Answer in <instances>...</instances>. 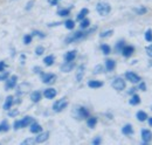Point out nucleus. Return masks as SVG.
I'll return each instance as SVG.
<instances>
[{"label":"nucleus","instance_id":"f257e3e1","mask_svg":"<svg viewBox=\"0 0 152 145\" xmlns=\"http://www.w3.org/2000/svg\"><path fill=\"white\" fill-rule=\"evenodd\" d=\"M96 28H93V29H89V31H87V32H83V31H78V32H75L74 34H72V35L67 36L66 37V40H64V42L68 45V43H72V42H74V41H78V40H82V39H84L87 35H89L90 33H93L94 31H95Z\"/></svg>","mask_w":152,"mask_h":145},{"label":"nucleus","instance_id":"f03ea898","mask_svg":"<svg viewBox=\"0 0 152 145\" xmlns=\"http://www.w3.org/2000/svg\"><path fill=\"white\" fill-rule=\"evenodd\" d=\"M33 122H34V119L31 116H26V117H23V119L15 121L14 124H13V127H14V130H19L21 127H26L28 125H31Z\"/></svg>","mask_w":152,"mask_h":145},{"label":"nucleus","instance_id":"7ed1b4c3","mask_svg":"<svg viewBox=\"0 0 152 145\" xmlns=\"http://www.w3.org/2000/svg\"><path fill=\"white\" fill-rule=\"evenodd\" d=\"M96 11L98 12L99 15L105 17V15H108V14L110 13L111 7H110V5H109L108 2H98V4L96 5Z\"/></svg>","mask_w":152,"mask_h":145},{"label":"nucleus","instance_id":"20e7f679","mask_svg":"<svg viewBox=\"0 0 152 145\" xmlns=\"http://www.w3.org/2000/svg\"><path fill=\"white\" fill-rule=\"evenodd\" d=\"M125 86H126V83H125V81L122 78V77H117V78H115L114 81H113V83H111V87L114 88L115 90H124L125 89Z\"/></svg>","mask_w":152,"mask_h":145},{"label":"nucleus","instance_id":"39448f33","mask_svg":"<svg viewBox=\"0 0 152 145\" xmlns=\"http://www.w3.org/2000/svg\"><path fill=\"white\" fill-rule=\"evenodd\" d=\"M67 105H68V101H67L66 98H61V100L56 101V102L53 104V110H54L55 112H60V111H62L63 109L66 108Z\"/></svg>","mask_w":152,"mask_h":145},{"label":"nucleus","instance_id":"423d86ee","mask_svg":"<svg viewBox=\"0 0 152 145\" xmlns=\"http://www.w3.org/2000/svg\"><path fill=\"white\" fill-rule=\"evenodd\" d=\"M41 78H42V82L46 83V84H52L55 82L56 80V75L55 74H43L41 72Z\"/></svg>","mask_w":152,"mask_h":145},{"label":"nucleus","instance_id":"0eeeda50","mask_svg":"<svg viewBox=\"0 0 152 145\" xmlns=\"http://www.w3.org/2000/svg\"><path fill=\"white\" fill-rule=\"evenodd\" d=\"M125 78H126L128 81H130L131 83H139V82H140V77L133 72H125Z\"/></svg>","mask_w":152,"mask_h":145},{"label":"nucleus","instance_id":"6e6552de","mask_svg":"<svg viewBox=\"0 0 152 145\" xmlns=\"http://www.w3.org/2000/svg\"><path fill=\"white\" fill-rule=\"evenodd\" d=\"M142 139H143V144H149L152 139V132L148 129L142 130Z\"/></svg>","mask_w":152,"mask_h":145},{"label":"nucleus","instance_id":"1a4fd4ad","mask_svg":"<svg viewBox=\"0 0 152 145\" xmlns=\"http://www.w3.org/2000/svg\"><path fill=\"white\" fill-rule=\"evenodd\" d=\"M17 81H18V76L17 75H13L11 77H8L6 80V89H14V87L17 86Z\"/></svg>","mask_w":152,"mask_h":145},{"label":"nucleus","instance_id":"9d476101","mask_svg":"<svg viewBox=\"0 0 152 145\" xmlns=\"http://www.w3.org/2000/svg\"><path fill=\"white\" fill-rule=\"evenodd\" d=\"M74 67H75V62L74 61H70V62H64L60 67V69H61V72H69L74 69Z\"/></svg>","mask_w":152,"mask_h":145},{"label":"nucleus","instance_id":"9b49d317","mask_svg":"<svg viewBox=\"0 0 152 145\" xmlns=\"http://www.w3.org/2000/svg\"><path fill=\"white\" fill-rule=\"evenodd\" d=\"M77 112H78V118H80V119L88 118V117L90 116L89 110H88L87 108H84V107H80V108L77 109Z\"/></svg>","mask_w":152,"mask_h":145},{"label":"nucleus","instance_id":"f8f14e48","mask_svg":"<svg viewBox=\"0 0 152 145\" xmlns=\"http://www.w3.org/2000/svg\"><path fill=\"white\" fill-rule=\"evenodd\" d=\"M133 52H134L133 46H124L121 53H122V55H123L124 57H130V56L133 54Z\"/></svg>","mask_w":152,"mask_h":145},{"label":"nucleus","instance_id":"ddd939ff","mask_svg":"<svg viewBox=\"0 0 152 145\" xmlns=\"http://www.w3.org/2000/svg\"><path fill=\"white\" fill-rule=\"evenodd\" d=\"M56 94L57 92L54 88H48V89H46V90L43 91V96L46 98H48V100H53L56 96Z\"/></svg>","mask_w":152,"mask_h":145},{"label":"nucleus","instance_id":"4468645a","mask_svg":"<svg viewBox=\"0 0 152 145\" xmlns=\"http://www.w3.org/2000/svg\"><path fill=\"white\" fill-rule=\"evenodd\" d=\"M13 104H14V97L13 96H7L6 100H5V103H4V109L8 111V110H11Z\"/></svg>","mask_w":152,"mask_h":145},{"label":"nucleus","instance_id":"2eb2a0df","mask_svg":"<svg viewBox=\"0 0 152 145\" xmlns=\"http://www.w3.org/2000/svg\"><path fill=\"white\" fill-rule=\"evenodd\" d=\"M48 137H49V132L48 131L42 132V133H40L38 137L35 138V143H43V142H46L48 139Z\"/></svg>","mask_w":152,"mask_h":145},{"label":"nucleus","instance_id":"dca6fc26","mask_svg":"<svg viewBox=\"0 0 152 145\" xmlns=\"http://www.w3.org/2000/svg\"><path fill=\"white\" fill-rule=\"evenodd\" d=\"M76 51H70V52H68V53H66L64 55V61L66 62H70V61H74L76 59Z\"/></svg>","mask_w":152,"mask_h":145},{"label":"nucleus","instance_id":"f3484780","mask_svg":"<svg viewBox=\"0 0 152 145\" xmlns=\"http://www.w3.org/2000/svg\"><path fill=\"white\" fill-rule=\"evenodd\" d=\"M122 133L125 136H130L133 133V127L131 124H125L124 127H122Z\"/></svg>","mask_w":152,"mask_h":145},{"label":"nucleus","instance_id":"a211bd4d","mask_svg":"<svg viewBox=\"0 0 152 145\" xmlns=\"http://www.w3.org/2000/svg\"><path fill=\"white\" fill-rule=\"evenodd\" d=\"M31 132L32 133H40L41 131H42V127L39 124V123H37V122H33L32 124H31Z\"/></svg>","mask_w":152,"mask_h":145},{"label":"nucleus","instance_id":"6ab92c4d","mask_svg":"<svg viewBox=\"0 0 152 145\" xmlns=\"http://www.w3.org/2000/svg\"><path fill=\"white\" fill-rule=\"evenodd\" d=\"M115 67H116V62H115L113 59H108V60H105V68H107L108 72L114 70Z\"/></svg>","mask_w":152,"mask_h":145},{"label":"nucleus","instance_id":"aec40b11","mask_svg":"<svg viewBox=\"0 0 152 145\" xmlns=\"http://www.w3.org/2000/svg\"><path fill=\"white\" fill-rule=\"evenodd\" d=\"M88 87L89 88H101V87H103V82H101V81H97V80H91V81H89L88 82Z\"/></svg>","mask_w":152,"mask_h":145},{"label":"nucleus","instance_id":"412c9836","mask_svg":"<svg viewBox=\"0 0 152 145\" xmlns=\"http://www.w3.org/2000/svg\"><path fill=\"white\" fill-rule=\"evenodd\" d=\"M84 69H86V67H84L83 64L78 67L77 72H76V80H77V82H80V81L83 78V75H84Z\"/></svg>","mask_w":152,"mask_h":145},{"label":"nucleus","instance_id":"4be33fe9","mask_svg":"<svg viewBox=\"0 0 152 145\" xmlns=\"http://www.w3.org/2000/svg\"><path fill=\"white\" fill-rule=\"evenodd\" d=\"M41 97H42V94H41L39 90L33 91V92H32V95H31V100H32L34 103H38L39 101L41 100Z\"/></svg>","mask_w":152,"mask_h":145},{"label":"nucleus","instance_id":"5701e85b","mask_svg":"<svg viewBox=\"0 0 152 145\" xmlns=\"http://www.w3.org/2000/svg\"><path fill=\"white\" fill-rule=\"evenodd\" d=\"M54 61H55V57H54V55H48V56H46V57L43 59V62H45V64H46L47 67H50V66H53Z\"/></svg>","mask_w":152,"mask_h":145},{"label":"nucleus","instance_id":"b1692460","mask_svg":"<svg viewBox=\"0 0 152 145\" xmlns=\"http://www.w3.org/2000/svg\"><path fill=\"white\" fill-rule=\"evenodd\" d=\"M88 14H89V10H88V8H82V10L80 11V13L77 14L76 18H77L78 21H81V20H83V19L86 18Z\"/></svg>","mask_w":152,"mask_h":145},{"label":"nucleus","instance_id":"393cba45","mask_svg":"<svg viewBox=\"0 0 152 145\" xmlns=\"http://www.w3.org/2000/svg\"><path fill=\"white\" fill-rule=\"evenodd\" d=\"M129 103H130L131 105H138V104L140 103V97H139V95L133 94L132 97H131L130 101H129Z\"/></svg>","mask_w":152,"mask_h":145},{"label":"nucleus","instance_id":"a878e982","mask_svg":"<svg viewBox=\"0 0 152 145\" xmlns=\"http://www.w3.org/2000/svg\"><path fill=\"white\" fill-rule=\"evenodd\" d=\"M136 117H137V119H138L139 122H144V121H146V118H148V114H146L145 111H138V112L136 114Z\"/></svg>","mask_w":152,"mask_h":145},{"label":"nucleus","instance_id":"bb28decb","mask_svg":"<svg viewBox=\"0 0 152 145\" xmlns=\"http://www.w3.org/2000/svg\"><path fill=\"white\" fill-rule=\"evenodd\" d=\"M64 27H66L67 29H69V31L74 29V27H75V21H74V20L68 19L67 21H64Z\"/></svg>","mask_w":152,"mask_h":145},{"label":"nucleus","instance_id":"cd10ccee","mask_svg":"<svg viewBox=\"0 0 152 145\" xmlns=\"http://www.w3.org/2000/svg\"><path fill=\"white\" fill-rule=\"evenodd\" d=\"M70 14V8H62L57 11V15L60 17H68Z\"/></svg>","mask_w":152,"mask_h":145},{"label":"nucleus","instance_id":"c85d7f7f","mask_svg":"<svg viewBox=\"0 0 152 145\" xmlns=\"http://www.w3.org/2000/svg\"><path fill=\"white\" fill-rule=\"evenodd\" d=\"M87 124H88V127H95V125L97 124V118L96 117H88V121H87Z\"/></svg>","mask_w":152,"mask_h":145},{"label":"nucleus","instance_id":"c756f323","mask_svg":"<svg viewBox=\"0 0 152 145\" xmlns=\"http://www.w3.org/2000/svg\"><path fill=\"white\" fill-rule=\"evenodd\" d=\"M124 46H125V42H124V40H121V41H118V42L116 43V47H115V51H116L117 53H121Z\"/></svg>","mask_w":152,"mask_h":145},{"label":"nucleus","instance_id":"7c9ffc66","mask_svg":"<svg viewBox=\"0 0 152 145\" xmlns=\"http://www.w3.org/2000/svg\"><path fill=\"white\" fill-rule=\"evenodd\" d=\"M101 51H102V53H103L104 55H109L110 54V52H111V48H110L109 45L103 43V45L101 46Z\"/></svg>","mask_w":152,"mask_h":145},{"label":"nucleus","instance_id":"2f4dec72","mask_svg":"<svg viewBox=\"0 0 152 145\" xmlns=\"http://www.w3.org/2000/svg\"><path fill=\"white\" fill-rule=\"evenodd\" d=\"M89 25H90V21H89V19H83V20H81V23H80V27H81V29H86V28H88L89 27Z\"/></svg>","mask_w":152,"mask_h":145},{"label":"nucleus","instance_id":"473e14b6","mask_svg":"<svg viewBox=\"0 0 152 145\" xmlns=\"http://www.w3.org/2000/svg\"><path fill=\"white\" fill-rule=\"evenodd\" d=\"M133 11H134L137 14L143 15V14H145V13L148 12V8H146V7H137V8H133Z\"/></svg>","mask_w":152,"mask_h":145},{"label":"nucleus","instance_id":"72a5a7b5","mask_svg":"<svg viewBox=\"0 0 152 145\" xmlns=\"http://www.w3.org/2000/svg\"><path fill=\"white\" fill-rule=\"evenodd\" d=\"M144 37L148 42H152V29H148L144 34Z\"/></svg>","mask_w":152,"mask_h":145},{"label":"nucleus","instance_id":"f704fd0d","mask_svg":"<svg viewBox=\"0 0 152 145\" xmlns=\"http://www.w3.org/2000/svg\"><path fill=\"white\" fill-rule=\"evenodd\" d=\"M32 40H33L32 34H26V35L23 36V43H25V45H29V43L32 42Z\"/></svg>","mask_w":152,"mask_h":145},{"label":"nucleus","instance_id":"c9c22d12","mask_svg":"<svg viewBox=\"0 0 152 145\" xmlns=\"http://www.w3.org/2000/svg\"><path fill=\"white\" fill-rule=\"evenodd\" d=\"M8 130H10V125H8L7 122H2V123L0 124V131H5V132H7Z\"/></svg>","mask_w":152,"mask_h":145},{"label":"nucleus","instance_id":"e433bc0d","mask_svg":"<svg viewBox=\"0 0 152 145\" xmlns=\"http://www.w3.org/2000/svg\"><path fill=\"white\" fill-rule=\"evenodd\" d=\"M10 77V72H0V81H6Z\"/></svg>","mask_w":152,"mask_h":145},{"label":"nucleus","instance_id":"4c0bfd02","mask_svg":"<svg viewBox=\"0 0 152 145\" xmlns=\"http://www.w3.org/2000/svg\"><path fill=\"white\" fill-rule=\"evenodd\" d=\"M113 33H114V31H113V29H109V31H105V32L101 33V35H99V36L104 39V37H108V36H110L111 34H113Z\"/></svg>","mask_w":152,"mask_h":145},{"label":"nucleus","instance_id":"58836bf2","mask_svg":"<svg viewBox=\"0 0 152 145\" xmlns=\"http://www.w3.org/2000/svg\"><path fill=\"white\" fill-rule=\"evenodd\" d=\"M103 70H104L103 66H102V64H98V66H96L95 68H94V74H99V72H103Z\"/></svg>","mask_w":152,"mask_h":145},{"label":"nucleus","instance_id":"ea45409f","mask_svg":"<svg viewBox=\"0 0 152 145\" xmlns=\"http://www.w3.org/2000/svg\"><path fill=\"white\" fill-rule=\"evenodd\" d=\"M43 52H45V48L42 46H39V47H37V49H35V54L38 55V56L43 54Z\"/></svg>","mask_w":152,"mask_h":145},{"label":"nucleus","instance_id":"a19ab883","mask_svg":"<svg viewBox=\"0 0 152 145\" xmlns=\"http://www.w3.org/2000/svg\"><path fill=\"white\" fill-rule=\"evenodd\" d=\"M32 36H39V37H41V39L46 37V35H45L42 32H40V31H34V32L32 33Z\"/></svg>","mask_w":152,"mask_h":145},{"label":"nucleus","instance_id":"79ce46f5","mask_svg":"<svg viewBox=\"0 0 152 145\" xmlns=\"http://www.w3.org/2000/svg\"><path fill=\"white\" fill-rule=\"evenodd\" d=\"M19 115V110H8V116L10 117H15V116H18Z\"/></svg>","mask_w":152,"mask_h":145},{"label":"nucleus","instance_id":"37998d69","mask_svg":"<svg viewBox=\"0 0 152 145\" xmlns=\"http://www.w3.org/2000/svg\"><path fill=\"white\" fill-rule=\"evenodd\" d=\"M33 5H34V1H33V0L28 1V2H27V5H26V11H31V10H32V7H33Z\"/></svg>","mask_w":152,"mask_h":145},{"label":"nucleus","instance_id":"c03bdc74","mask_svg":"<svg viewBox=\"0 0 152 145\" xmlns=\"http://www.w3.org/2000/svg\"><path fill=\"white\" fill-rule=\"evenodd\" d=\"M138 89L142 91H145L146 90V84L144 82H139V86H138Z\"/></svg>","mask_w":152,"mask_h":145},{"label":"nucleus","instance_id":"a18cd8bd","mask_svg":"<svg viewBox=\"0 0 152 145\" xmlns=\"http://www.w3.org/2000/svg\"><path fill=\"white\" fill-rule=\"evenodd\" d=\"M101 142H102V139H101V137H95L94 139H93V144L94 145H98V144H101Z\"/></svg>","mask_w":152,"mask_h":145},{"label":"nucleus","instance_id":"49530a36","mask_svg":"<svg viewBox=\"0 0 152 145\" xmlns=\"http://www.w3.org/2000/svg\"><path fill=\"white\" fill-rule=\"evenodd\" d=\"M145 51H146V54L149 55L150 57H152V45H150V46H148V47L145 48Z\"/></svg>","mask_w":152,"mask_h":145},{"label":"nucleus","instance_id":"de8ad7c7","mask_svg":"<svg viewBox=\"0 0 152 145\" xmlns=\"http://www.w3.org/2000/svg\"><path fill=\"white\" fill-rule=\"evenodd\" d=\"M33 143H35V139H25L21 144L25 145V144H33Z\"/></svg>","mask_w":152,"mask_h":145},{"label":"nucleus","instance_id":"09e8293b","mask_svg":"<svg viewBox=\"0 0 152 145\" xmlns=\"http://www.w3.org/2000/svg\"><path fill=\"white\" fill-rule=\"evenodd\" d=\"M5 68H6V63L4 61H0V72H5Z\"/></svg>","mask_w":152,"mask_h":145},{"label":"nucleus","instance_id":"8fccbe9b","mask_svg":"<svg viewBox=\"0 0 152 145\" xmlns=\"http://www.w3.org/2000/svg\"><path fill=\"white\" fill-rule=\"evenodd\" d=\"M48 2H49L50 5H53V6H55V5H57L58 0H48Z\"/></svg>","mask_w":152,"mask_h":145},{"label":"nucleus","instance_id":"3c124183","mask_svg":"<svg viewBox=\"0 0 152 145\" xmlns=\"http://www.w3.org/2000/svg\"><path fill=\"white\" fill-rule=\"evenodd\" d=\"M34 70H35V72H38V74H41V68H39V67H35Z\"/></svg>","mask_w":152,"mask_h":145},{"label":"nucleus","instance_id":"603ef678","mask_svg":"<svg viewBox=\"0 0 152 145\" xmlns=\"http://www.w3.org/2000/svg\"><path fill=\"white\" fill-rule=\"evenodd\" d=\"M134 91H136V88H131L128 92H129V94H131V95H133V94H134Z\"/></svg>","mask_w":152,"mask_h":145},{"label":"nucleus","instance_id":"864d4df0","mask_svg":"<svg viewBox=\"0 0 152 145\" xmlns=\"http://www.w3.org/2000/svg\"><path fill=\"white\" fill-rule=\"evenodd\" d=\"M57 25H61V23H60V22H54V23H49L48 26H49V27H52V26H57Z\"/></svg>","mask_w":152,"mask_h":145},{"label":"nucleus","instance_id":"5fc2aeb1","mask_svg":"<svg viewBox=\"0 0 152 145\" xmlns=\"http://www.w3.org/2000/svg\"><path fill=\"white\" fill-rule=\"evenodd\" d=\"M149 124L152 127V117H150V118H149Z\"/></svg>","mask_w":152,"mask_h":145},{"label":"nucleus","instance_id":"6e6d98bb","mask_svg":"<svg viewBox=\"0 0 152 145\" xmlns=\"http://www.w3.org/2000/svg\"><path fill=\"white\" fill-rule=\"evenodd\" d=\"M149 66H150V67H152V60L150 61V62H149Z\"/></svg>","mask_w":152,"mask_h":145}]
</instances>
